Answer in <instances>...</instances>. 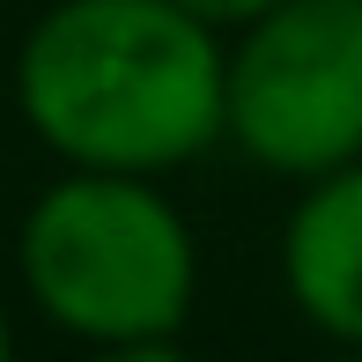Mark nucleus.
<instances>
[{"mask_svg": "<svg viewBox=\"0 0 362 362\" xmlns=\"http://www.w3.org/2000/svg\"><path fill=\"white\" fill-rule=\"evenodd\" d=\"M229 30L177 0H59L15 45V111L67 170L170 177L222 148Z\"/></svg>", "mask_w": 362, "mask_h": 362, "instance_id": "nucleus-1", "label": "nucleus"}, {"mask_svg": "<svg viewBox=\"0 0 362 362\" xmlns=\"http://www.w3.org/2000/svg\"><path fill=\"white\" fill-rule=\"evenodd\" d=\"M15 274L52 333L104 355H156L192 318L200 244L156 177L59 170L23 207Z\"/></svg>", "mask_w": 362, "mask_h": 362, "instance_id": "nucleus-2", "label": "nucleus"}, {"mask_svg": "<svg viewBox=\"0 0 362 362\" xmlns=\"http://www.w3.org/2000/svg\"><path fill=\"white\" fill-rule=\"evenodd\" d=\"M222 141L288 185L362 156V0H274L229 30Z\"/></svg>", "mask_w": 362, "mask_h": 362, "instance_id": "nucleus-3", "label": "nucleus"}, {"mask_svg": "<svg viewBox=\"0 0 362 362\" xmlns=\"http://www.w3.org/2000/svg\"><path fill=\"white\" fill-rule=\"evenodd\" d=\"M281 288L325 340L362 348V156L303 177L281 229Z\"/></svg>", "mask_w": 362, "mask_h": 362, "instance_id": "nucleus-4", "label": "nucleus"}, {"mask_svg": "<svg viewBox=\"0 0 362 362\" xmlns=\"http://www.w3.org/2000/svg\"><path fill=\"white\" fill-rule=\"evenodd\" d=\"M177 8H192V15H207L215 30H237L244 15H259V8H274V0H177Z\"/></svg>", "mask_w": 362, "mask_h": 362, "instance_id": "nucleus-5", "label": "nucleus"}, {"mask_svg": "<svg viewBox=\"0 0 362 362\" xmlns=\"http://www.w3.org/2000/svg\"><path fill=\"white\" fill-rule=\"evenodd\" d=\"M15 355V318H8V303H0V362Z\"/></svg>", "mask_w": 362, "mask_h": 362, "instance_id": "nucleus-6", "label": "nucleus"}]
</instances>
